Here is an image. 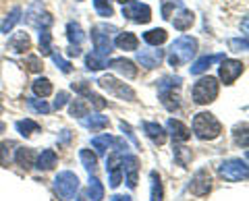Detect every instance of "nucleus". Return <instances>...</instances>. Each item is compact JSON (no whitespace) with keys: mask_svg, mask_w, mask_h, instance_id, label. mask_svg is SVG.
<instances>
[{"mask_svg":"<svg viewBox=\"0 0 249 201\" xmlns=\"http://www.w3.org/2000/svg\"><path fill=\"white\" fill-rule=\"evenodd\" d=\"M77 201H89L88 197H79V199H77Z\"/></svg>","mask_w":249,"mask_h":201,"instance_id":"nucleus-53","label":"nucleus"},{"mask_svg":"<svg viewBox=\"0 0 249 201\" xmlns=\"http://www.w3.org/2000/svg\"><path fill=\"white\" fill-rule=\"evenodd\" d=\"M83 96L89 100V102H91V106L96 108V110H104V108L108 106V102H106V100H104L102 96H98V94H91V89L88 91V94H83Z\"/></svg>","mask_w":249,"mask_h":201,"instance_id":"nucleus-44","label":"nucleus"},{"mask_svg":"<svg viewBox=\"0 0 249 201\" xmlns=\"http://www.w3.org/2000/svg\"><path fill=\"white\" fill-rule=\"evenodd\" d=\"M112 34H119V29H116L114 25H106V23H102V25H93L91 27V42H93V48H96L98 54H104V56H108V54L112 52Z\"/></svg>","mask_w":249,"mask_h":201,"instance_id":"nucleus-4","label":"nucleus"},{"mask_svg":"<svg viewBox=\"0 0 249 201\" xmlns=\"http://www.w3.org/2000/svg\"><path fill=\"white\" fill-rule=\"evenodd\" d=\"M121 170H123L124 179H127V184L131 189H135L137 187V172H139V160H137V156H127V153H124L123 162H121Z\"/></svg>","mask_w":249,"mask_h":201,"instance_id":"nucleus-13","label":"nucleus"},{"mask_svg":"<svg viewBox=\"0 0 249 201\" xmlns=\"http://www.w3.org/2000/svg\"><path fill=\"white\" fill-rule=\"evenodd\" d=\"M85 67H88V71H100V68L108 67V56L98 54V52H91V54L85 56Z\"/></svg>","mask_w":249,"mask_h":201,"instance_id":"nucleus-25","label":"nucleus"},{"mask_svg":"<svg viewBox=\"0 0 249 201\" xmlns=\"http://www.w3.org/2000/svg\"><path fill=\"white\" fill-rule=\"evenodd\" d=\"M67 100H69V94L67 91H58V96H56V100H54V110H60V108H65V104H67Z\"/></svg>","mask_w":249,"mask_h":201,"instance_id":"nucleus-47","label":"nucleus"},{"mask_svg":"<svg viewBox=\"0 0 249 201\" xmlns=\"http://www.w3.org/2000/svg\"><path fill=\"white\" fill-rule=\"evenodd\" d=\"M19 19H21V9H19V6H15V9L4 17V21L0 23V32H2V34H9L11 29L19 23Z\"/></svg>","mask_w":249,"mask_h":201,"instance_id":"nucleus-31","label":"nucleus"},{"mask_svg":"<svg viewBox=\"0 0 249 201\" xmlns=\"http://www.w3.org/2000/svg\"><path fill=\"white\" fill-rule=\"evenodd\" d=\"M218 172H220V176H224V179L231 181V183H239V181H247L249 168H247L245 160L231 158V160H224L222 164L218 166Z\"/></svg>","mask_w":249,"mask_h":201,"instance_id":"nucleus-7","label":"nucleus"},{"mask_svg":"<svg viewBox=\"0 0 249 201\" xmlns=\"http://www.w3.org/2000/svg\"><path fill=\"white\" fill-rule=\"evenodd\" d=\"M79 158L83 162V168L88 170L89 174L96 172V166H98V156H96V153H91L89 150H81L79 151Z\"/></svg>","mask_w":249,"mask_h":201,"instance_id":"nucleus-33","label":"nucleus"},{"mask_svg":"<svg viewBox=\"0 0 249 201\" xmlns=\"http://www.w3.org/2000/svg\"><path fill=\"white\" fill-rule=\"evenodd\" d=\"M235 141L239 143V145H243V150H247V122H243L241 127H237L235 129Z\"/></svg>","mask_w":249,"mask_h":201,"instance_id":"nucleus-45","label":"nucleus"},{"mask_svg":"<svg viewBox=\"0 0 249 201\" xmlns=\"http://www.w3.org/2000/svg\"><path fill=\"white\" fill-rule=\"evenodd\" d=\"M69 137H71V131H62V141H69Z\"/></svg>","mask_w":249,"mask_h":201,"instance_id":"nucleus-51","label":"nucleus"},{"mask_svg":"<svg viewBox=\"0 0 249 201\" xmlns=\"http://www.w3.org/2000/svg\"><path fill=\"white\" fill-rule=\"evenodd\" d=\"M123 17H127L129 21L133 23H150L152 19V9L147 4H142V2H133V0H129V2L123 4Z\"/></svg>","mask_w":249,"mask_h":201,"instance_id":"nucleus-10","label":"nucleus"},{"mask_svg":"<svg viewBox=\"0 0 249 201\" xmlns=\"http://www.w3.org/2000/svg\"><path fill=\"white\" fill-rule=\"evenodd\" d=\"M143 131L156 145H164L166 143V131L162 129L158 122H143Z\"/></svg>","mask_w":249,"mask_h":201,"instance_id":"nucleus-20","label":"nucleus"},{"mask_svg":"<svg viewBox=\"0 0 249 201\" xmlns=\"http://www.w3.org/2000/svg\"><path fill=\"white\" fill-rule=\"evenodd\" d=\"M187 189H189V193H193L196 197H206L208 193L212 191V176H210V172L206 168H201L193 174V179H191Z\"/></svg>","mask_w":249,"mask_h":201,"instance_id":"nucleus-11","label":"nucleus"},{"mask_svg":"<svg viewBox=\"0 0 249 201\" xmlns=\"http://www.w3.org/2000/svg\"><path fill=\"white\" fill-rule=\"evenodd\" d=\"M116 2H121V4H124V2H129V0H116Z\"/></svg>","mask_w":249,"mask_h":201,"instance_id":"nucleus-54","label":"nucleus"},{"mask_svg":"<svg viewBox=\"0 0 249 201\" xmlns=\"http://www.w3.org/2000/svg\"><path fill=\"white\" fill-rule=\"evenodd\" d=\"M110 201H131V197L129 195H114V197H110Z\"/></svg>","mask_w":249,"mask_h":201,"instance_id":"nucleus-50","label":"nucleus"},{"mask_svg":"<svg viewBox=\"0 0 249 201\" xmlns=\"http://www.w3.org/2000/svg\"><path fill=\"white\" fill-rule=\"evenodd\" d=\"M150 181H152V201H162L164 199V189H162V183H160V176L156 170L150 172Z\"/></svg>","mask_w":249,"mask_h":201,"instance_id":"nucleus-34","label":"nucleus"},{"mask_svg":"<svg viewBox=\"0 0 249 201\" xmlns=\"http://www.w3.org/2000/svg\"><path fill=\"white\" fill-rule=\"evenodd\" d=\"M193 133L201 141H212V139L220 137L222 133V125L214 114L210 112H199L193 117Z\"/></svg>","mask_w":249,"mask_h":201,"instance_id":"nucleus-3","label":"nucleus"},{"mask_svg":"<svg viewBox=\"0 0 249 201\" xmlns=\"http://www.w3.org/2000/svg\"><path fill=\"white\" fill-rule=\"evenodd\" d=\"M4 129H6V125H4V122H0V133H2Z\"/></svg>","mask_w":249,"mask_h":201,"instance_id":"nucleus-52","label":"nucleus"},{"mask_svg":"<svg viewBox=\"0 0 249 201\" xmlns=\"http://www.w3.org/2000/svg\"><path fill=\"white\" fill-rule=\"evenodd\" d=\"M98 85L102 89H106L108 94H112L116 98H121V100H127V102H135V91L129 87V85H124L121 83L116 77L112 75H104V77H100L98 79Z\"/></svg>","mask_w":249,"mask_h":201,"instance_id":"nucleus-8","label":"nucleus"},{"mask_svg":"<svg viewBox=\"0 0 249 201\" xmlns=\"http://www.w3.org/2000/svg\"><path fill=\"white\" fill-rule=\"evenodd\" d=\"M121 131H123V133H127V137L131 139V141H133V145H135V148H139V141H137V139H135V135H133V131H131V127L127 125V122H121Z\"/></svg>","mask_w":249,"mask_h":201,"instance_id":"nucleus-48","label":"nucleus"},{"mask_svg":"<svg viewBox=\"0 0 249 201\" xmlns=\"http://www.w3.org/2000/svg\"><path fill=\"white\" fill-rule=\"evenodd\" d=\"M36 151L31 148H19L17 153H15V162H17V166H21L23 170H31L36 166Z\"/></svg>","mask_w":249,"mask_h":201,"instance_id":"nucleus-19","label":"nucleus"},{"mask_svg":"<svg viewBox=\"0 0 249 201\" xmlns=\"http://www.w3.org/2000/svg\"><path fill=\"white\" fill-rule=\"evenodd\" d=\"M54 191H56V195L60 199H73L75 193L79 191V176L71 170H62V172L56 174V179H54Z\"/></svg>","mask_w":249,"mask_h":201,"instance_id":"nucleus-6","label":"nucleus"},{"mask_svg":"<svg viewBox=\"0 0 249 201\" xmlns=\"http://www.w3.org/2000/svg\"><path fill=\"white\" fill-rule=\"evenodd\" d=\"M27 104H29L31 110H34V112H40V114H48V112L52 110V108H50L48 104H46L44 100H37V98H31V100H27Z\"/></svg>","mask_w":249,"mask_h":201,"instance_id":"nucleus-42","label":"nucleus"},{"mask_svg":"<svg viewBox=\"0 0 249 201\" xmlns=\"http://www.w3.org/2000/svg\"><path fill=\"white\" fill-rule=\"evenodd\" d=\"M85 197H88L89 201H102V199H104V187H102V183H100L96 176H91V179H89L88 193H85Z\"/></svg>","mask_w":249,"mask_h":201,"instance_id":"nucleus-26","label":"nucleus"},{"mask_svg":"<svg viewBox=\"0 0 249 201\" xmlns=\"http://www.w3.org/2000/svg\"><path fill=\"white\" fill-rule=\"evenodd\" d=\"M112 44H114L119 50H137L139 40H137L135 34H131V32H121L119 35H116V40H114Z\"/></svg>","mask_w":249,"mask_h":201,"instance_id":"nucleus-21","label":"nucleus"},{"mask_svg":"<svg viewBox=\"0 0 249 201\" xmlns=\"http://www.w3.org/2000/svg\"><path fill=\"white\" fill-rule=\"evenodd\" d=\"M175 160H177L178 166L185 168L191 162V150H187V148H175Z\"/></svg>","mask_w":249,"mask_h":201,"instance_id":"nucleus-40","label":"nucleus"},{"mask_svg":"<svg viewBox=\"0 0 249 201\" xmlns=\"http://www.w3.org/2000/svg\"><path fill=\"white\" fill-rule=\"evenodd\" d=\"M91 145H93V150H96L98 156H104V153L108 151V148H110V145H114V137H110V135L93 137V139H91Z\"/></svg>","mask_w":249,"mask_h":201,"instance_id":"nucleus-32","label":"nucleus"},{"mask_svg":"<svg viewBox=\"0 0 249 201\" xmlns=\"http://www.w3.org/2000/svg\"><path fill=\"white\" fill-rule=\"evenodd\" d=\"M56 166V151L54 150H44L40 156L36 158V168L37 170H52Z\"/></svg>","mask_w":249,"mask_h":201,"instance_id":"nucleus-24","label":"nucleus"},{"mask_svg":"<svg viewBox=\"0 0 249 201\" xmlns=\"http://www.w3.org/2000/svg\"><path fill=\"white\" fill-rule=\"evenodd\" d=\"M50 56H52V60H54V65H58V68H60V71L65 73V75H69V73L73 71L71 63H69V60H65V58H62L60 54H56V52H50Z\"/></svg>","mask_w":249,"mask_h":201,"instance_id":"nucleus-43","label":"nucleus"},{"mask_svg":"<svg viewBox=\"0 0 249 201\" xmlns=\"http://www.w3.org/2000/svg\"><path fill=\"white\" fill-rule=\"evenodd\" d=\"M196 52H197V40H196V37H191V35L177 37L175 44L170 46L168 63H170V67L187 65L193 56H196Z\"/></svg>","mask_w":249,"mask_h":201,"instance_id":"nucleus-2","label":"nucleus"},{"mask_svg":"<svg viewBox=\"0 0 249 201\" xmlns=\"http://www.w3.org/2000/svg\"><path fill=\"white\" fill-rule=\"evenodd\" d=\"M79 54H81L79 46H71V48H69V56H79Z\"/></svg>","mask_w":249,"mask_h":201,"instance_id":"nucleus-49","label":"nucleus"},{"mask_svg":"<svg viewBox=\"0 0 249 201\" xmlns=\"http://www.w3.org/2000/svg\"><path fill=\"white\" fill-rule=\"evenodd\" d=\"M181 77L173 75H166L158 81V98L168 112H177L181 108Z\"/></svg>","mask_w":249,"mask_h":201,"instance_id":"nucleus-1","label":"nucleus"},{"mask_svg":"<svg viewBox=\"0 0 249 201\" xmlns=\"http://www.w3.org/2000/svg\"><path fill=\"white\" fill-rule=\"evenodd\" d=\"M67 37H69V42H71V46H81L85 35H83V29L79 23H75V21L67 23Z\"/></svg>","mask_w":249,"mask_h":201,"instance_id":"nucleus-27","label":"nucleus"},{"mask_svg":"<svg viewBox=\"0 0 249 201\" xmlns=\"http://www.w3.org/2000/svg\"><path fill=\"white\" fill-rule=\"evenodd\" d=\"M69 112H71V117L81 118L88 114V104H85L83 100H75V102H71V106H69Z\"/></svg>","mask_w":249,"mask_h":201,"instance_id":"nucleus-39","label":"nucleus"},{"mask_svg":"<svg viewBox=\"0 0 249 201\" xmlns=\"http://www.w3.org/2000/svg\"><path fill=\"white\" fill-rule=\"evenodd\" d=\"M6 48H9L11 52H15V54H23V52H27L31 48V40H29V35L25 32L13 34L9 44H6Z\"/></svg>","mask_w":249,"mask_h":201,"instance_id":"nucleus-18","label":"nucleus"},{"mask_svg":"<svg viewBox=\"0 0 249 201\" xmlns=\"http://www.w3.org/2000/svg\"><path fill=\"white\" fill-rule=\"evenodd\" d=\"M52 35H50V27H40V50L44 56H50L52 52Z\"/></svg>","mask_w":249,"mask_h":201,"instance_id":"nucleus-35","label":"nucleus"},{"mask_svg":"<svg viewBox=\"0 0 249 201\" xmlns=\"http://www.w3.org/2000/svg\"><path fill=\"white\" fill-rule=\"evenodd\" d=\"M220 60H224V54L222 52L220 54H208V56L197 58L196 63L189 67V71H191V75H201V73H206L214 63H220Z\"/></svg>","mask_w":249,"mask_h":201,"instance_id":"nucleus-16","label":"nucleus"},{"mask_svg":"<svg viewBox=\"0 0 249 201\" xmlns=\"http://www.w3.org/2000/svg\"><path fill=\"white\" fill-rule=\"evenodd\" d=\"M218 91H220V87H218V81L216 77H201V79L193 85V100H196V104H201L206 106L210 102H214V100L218 98Z\"/></svg>","mask_w":249,"mask_h":201,"instance_id":"nucleus-5","label":"nucleus"},{"mask_svg":"<svg viewBox=\"0 0 249 201\" xmlns=\"http://www.w3.org/2000/svg\"><path fill=\"white\" fill-rule=\"evenodd\" d=\"M245 71V65L241 60L235 58H224L220 60V67H218V77L224 85H232Z\"/></svg>","mask_w":249,"mask_h":201,"instance_id":"nucleus-9","label":"nucleus"},{"mask_svg":"<svg viewBox=\"0 0 249 201\" xmlns=\"http://www.w3.org/2000/svg\"><path fill=\"white\" fill-rule=\"evenodd\" d=\"M79 122L85 127V129H89V131H102L108 127V118L102 117V114H85V117L79 118Z\"/></svg>","mask_w":249,"mask_h":201,"instance_id":"nucleus-23","label":"nucleus"},{"mask_svg":"<svg viewBox=\"0 0 249 201\" xmlns=\"http://www.w3.org/2000/svg\"><path fill=\"white\" fill-rule=\"evenodd\" d=\"M0 112H2V104H0Z\"/></svg>","mask_w":249,"mask_h":201,"instance_id":"nucleus-55","label":"nucleus"},{"mask_svg":"<svg viewBox=\"0 0 249 201\" xmlns=\"http://www.w3.org/2000/svg\"><path fill=\"white\" fill-rule=\"evenodd\" d=\"M175 9H183L181 0H162V19H170V17H173Z\"/></svg>","mask_w":249,"mask_h":201,"instance_id":"nucleus-37","label":"nucleus"},{"mask_svg":"<svg viewBox=\"0 0 249 201\" xmlns=\"http://www.w3.org/2000/svg\"><path fill=\"white\" fill-rule=\"evenodd\" d=\"M229 48L232 52H245L247 50V40H229Z\"/></svg>","mask_w":249,"mask_h":201,"instance_id":"nucleus-46","label":"nucleus"},{"mask_svg":"<svg viewBox=\"0 0 249 201\" xmlns=\"http://www.w3.org/2000/svg\"><path fill=\"white\" fill-rule=\"evenodd\" d=\"M166 129H168V133H170V137H173L175 143H183V141H187V139L191 137V131L177 118H168Z\"/></svg>","mask_w":249,"mask_h":201,"instance_id":"nucleus-15","label":"nucleus"},{"mask_svg":"<svg viewBox=\"0 0 249 201\" xmlns=\"http://www.w3.org/2000/svg\"><path fill=\"white\" fill-rule=\"evenodd\" d=\"M164 60V50H142L137 52V63L145 68H156Z\"/></svg>","mask_w":249,"mask_h":201,"instance_id":"nucleus-14","label":"nucleus"},{"mask_svg":"<svg viewBox=\"0 0 249 201\" xmlns=\"http://www.w3.org/2000/svg\"><path fill=\"white\" fill-rule=\"evenodd\" d=\"M15 129L19 131V133L23 135V137H29V135H34V133H37L42 127L37 125L36 120H31V118H25V120H17L15 122Z\"/></svg>","mask_w":249,"mask_h":201,"instance_id":"nucleus-30","label":"nucleus"},{"mask_svg":"<svg viewBox=\"0 0 249 201\" xmlns=\"http://www.w3.org/2000/svg\"><path fill=\"white\" fill-rule=\"evenodd\" d=\"M93 9L100 17H112V4L108 2V0H93Z\"/></svg>","mask_w":249,"mask_h":201,"instance_id":"nucleus-38","label":"nucleus"},{"mask_svg":"<svg viewBox=\"0 0 249 201\" xmlns=\"http://www.w3.org/2000/svg\"><path fill=\"white\" fill-rule=\"evenodd\" d=\"M108 67H110L112 71L124 75L127 79H133V77L137 75V67H135V63H133V60H127V58H112L110 63H108Z\"/></svg>","mask_w":249,"mask_h":201,"instance_id":"nucleus-17","label":"nucleus"},{"mask_svg":"<svg viewBox=\"0 0 249 201\" xmlns=\"http://www.w3.org/2000/svg\"><path fill=\"white\" fill-rule=\"evenodd\" d=\"M15 148L13 141H0V166H9L11 164V150Z\"/></svg>","mask_w":249,"mask_h":201,"instance_id":"nucleus-36","label":"nucleus"},{"mask_svg":"<svg viewBox=\"0 0 249 201\" xmlns=\"http://www.w3.org/2000/svg\"><path fill=\"white\" fill-rule=\"evenodd\" d=\"M23 67H25V71H29V73H42V67H44V65H42V60H40V58L31 54V56L25 58Z\"/></svg>","mask_w":249,"mask_h":201,"instance_id":"nucleus-41","label":"nucleus"},{"mask_svg":"<svg viewBox=\"0 0 249 201\" xmlns=\"http://www.w3.org/2000/svg\"><path fill=\"white\" fill-rule=\"evenodd\" d=\"M193 21H196V15L191 11L178 9V15H175V19H173V25H175V29H178V32H187V29L193 25Z\"/></svg>","mask_w":249,"mask_h":201,"instance_id":"nucleus-22","label":"nucleus"},{"mask_svg":"<svg viewBox=\"0 0 249 201\" xmlns=\"http://www.w3.org/2000/svg\"><path fill=\"white\" fill-rule=\"evenodd\" d=\"M123 156H124V150H119L116 148V151H112L110 156H108L106 160V172L110 174V187L116 189L123 181V170H121V162H123Z\"/></svg>","mask_w":249,"mask_h":201,"instance_id":"nucleus-12","label":"nucleus"},{"mask_svg":"<svg viewBox=\"0 0 249 201\" xmlns=\"http://www.w3.org/2000/svg\"><path fill=\"white\" fill-rule=\"evenodd\" d=\"M31 89H34V94L37 98H48L52 94V83H50V79H46V77H40V79H36L31 83Z\"/></svg>","mask_w":249,"mask_h":201,"instance_id":"nucleus-28","label":"nucleus"},{"mask_svg":"<svg viewBox=\"0 0 249 201\" xmlns=\"http://www.w3.org/2000/svg\"><path fill=\"white\" fill-rule=\"evenodd\" d=\"M166 37H168V34L164 32V29H150V32H145V34H143V40L150 44V46H156V48L164 44V42H166Z\"/></svg>","mask_w":249,"mask_h":201,"instance_id":"nucleus-29","label":"nucleus"}]
</instances>
